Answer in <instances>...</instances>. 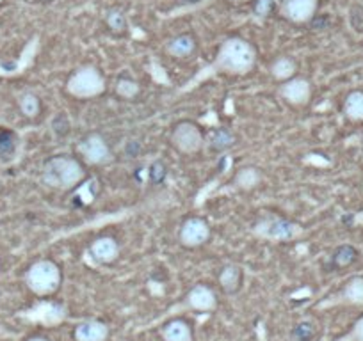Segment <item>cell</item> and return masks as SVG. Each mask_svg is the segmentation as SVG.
Wrapping results in <instances>:
<instances>
[{
  "instance_id": "cell-28",
  "label": "cell",
  "mask_w": 363,
  "mask_h": 341,
  "mask_svg": "<svg viewBox=\"0 0 363 341\" xmlns=\"http://www.w3.org/2000/svg\"><path fill=\"white\" fill-rule=\"evenodd\" d=\"M276 2L275 0H253L251 4V13L257 18H267L275 13Z\"/></svg>"
},
{
  "instance_id": "cell-6",
  "label": "cell",
  "mask_w": 363,
  "mask_h": 341,
  "mask_svg": "<svg viewBox=\"0 0 363 341\" xmlns=\"http://www.w3.org/2000/svg\"><path fill=\"white\" fill-rule=\"evenodd\" d=\"M169 144L180 155H195L205 146V134L195 121H178L169 132Z\"/></svg>"
},
{
  "instance_id": "cell-16",
  "label": "cell",
  "mask_w": 363,
  "mask_h": 341,
  "mask_svg": "<svg viewBox=\"0 0 363 341\" xmlns=\"http://www.w3.org/2000/svg\"><path fill=\"white\" fill-rule=\"evenodd\" d=\"M109 325L100 320H86L75 327V341H107Z\"/></svg>"
},
{
  "instance_id": "cell-35",
  "label": "cell",
  "mask_w": 363,
  "mask_h": 341,
  "mask_svg": "<svg viewBox=\"0 0 363 341\" xmlns=\"http://www.w3.org/2000/svg\"><path fill=\"white\" fill-rule=\"evenodd\" d=\"M362 147H363V141H362Z\"/></svg>"
},
{
  "instance_id": "cell-32",
  "label": "cell",
  "mask_w": 363,
  "mask_h": 341,
  "mask_svg": "<svg viewBox=\"0 0 363 341\" xmlns=\"http://www.w3.org/2000/svg\"><path fill=\"white\" fill-rule=\"evenodd\" d=\"M125 152H127V155L130 156V158H134V156H137L141 153V144L135 143V141H130V143L127 144V147H125Z\"/></svg>"
},
{
  "instance_id": "cell-27",
  "label": "cell",
  "mask_w": 363,
  "mask_h": 341,
  "mask_svg": "<svg viewBox=\"0 0 363 341\" xmlns=\"http://www.w3.org/2000/svg\"><path fill=\"white\" fill-rule=\"evenodd\" d=\"M315 338V325L310 320H303L292 329V341H312Z\"/></svg>"
},
{
  "instance_id": "cell-9",
  "label": "cell",
  "mask_w": 363,
  "mask_h": 341,
  "mask_svg": "<svg viewBox=\"0 0 363 341\" xmlns=\"http://www.w3.org/2000/svg\"><path fill=\"white\" fill-rule=\"evenodd\" d=\"M319 0H279V14L291 23H308L315 18Z\"/></svg>"
},
{
  "instance_id": "cell-23",
  "label": "cell",
  "mask_w": 363,
  "mask_h": 341,
  "mask_svg": "<svg viewBox=\"0 0 363 341\" xmlns=\"http://www.w3.org/2000/svg\"><path fill=\"white\" fill-rule=\"evenodd\" d=\"M106 25L115 36H123L128 29L127 17L119 8H110L106 13Z\"/></svg>"
},
{
  "instance_id": "cell-29",
  "label": "cell",
  "mask_w": 363,
  "mask_h": 341,
  "mask_svg": "<svg viewBox=\"0 0 363 341\" xmlns=\"http://www.w3.org/2000/svg\"><path fill=\"white\" fill-rule=\"evenodd\" d=\"M148 174L152 183L161 185V183H164L166 178H168V167H166V164L162 161H155L152 165H150Z\"/></svg>"
},
{
  "instance_id": "cell-21",
  "label": "cell",
  "mask_w": 363,
  "mask_h": 341,
  "mask_svg": "<svg viewBox=\"0 0 363 341\" xmlns=\"http://www.w3.org/2000/svg\"><path fill=\"white\" fill-rule=\"evenodd\" d=\"M296 72H297V64L296 61L291 59V57H278V59L273 61V64H271V75H273V79L278 82H287L291 81V79H294L296 76Z\"/></svg>"
},
{
  "instance_id": "cell-31",
  "label": "cell",
  "mask_w": 363,
  "mask_h": 341,
  "mask_svg": "<svg viewBox=\"0 0 363 341\" xmlns=\"http://www.w3.org/2000/svg\"><path fill=\"white\" fill-rule=\"evenodd\" d=\"M337 341H363V316L355 322V325L351 327L349 334H346V336Z\"/></svg>"
},
{
  "instance_id": "cell-15",
  "label": "cell",
  "mask_w": 363,
  "mask_h": 341,
  "mask_svg": "<svg viewBox=\"0 0 363 341\" xmlns=\"http://www.w3.org/2000/svg\"><path fill=\"white\" fill-rule=\"evenodd\" d=\"M217 281H219L221 290L226 295L239 293L242 288V282H244V270H242V267L235 265V263L224 265L221 269Z\"/></svg>"
},
{
  "instance_id": "cell-22",
  "label": "cell",
  "mask_w": 363,
  "mask_h": 341,
  "mask_svg": "<svg viewBox=\"0 0 363 341\" xmlns=\"http://www.w3.org/2000/svg\"><path fill=\"white\" fill-rule=\"evenodd\" d=\"M340 299L347 304H355V306L363 304V278L360 276L351 278L340 291Z\"/></svg>"
},
{
  "instance_id": "cell-25",
  "label": "cell",
  "mask_w": 363,
  "mask_h": 341,
  "mask_svg": "<svg viewBox=\"0 0 363 341\" xmlns=\"http://www.w3.org/2000/svg\"><path fill=\"white\" fill-rule=\"evenodd\" d=\"M139 91V82H135L130 76H121V79H118V82H116V93H118V96L125 98V100H134V98H137Z\"/></svg>"
},
{
  "instance_id": "cell-19",
  "label": "cell",
  "mask_w": 363,
  "mask_h": 341,
  "mask_svg": "<svg viewBox=\"0 0 363 341\" xmlns=\"http://www.w3.org/2000/svg\"><path fill=\"white\" fill-rule=\"evenodd\" d=\"M262 171L258 167H253V165H246V167L239 169L237 174L233 176V185L237 187L239 190H253L257 189L260 183H262Z\"/></svg>"
},
{
  "instance_id": "cell-17",
  "label": "cell",
  "mask_w": 363,
  "mask_h": 341,
  "mask_svg": "<svg viewBox=\"0 0 363 341\" xmlns=\"http://www.w3.org/2000/svg\"><path fill=\"white\" fill-rule=\"evenodd\" d=\"M162 340L164 341H195L193 327L182 318H173L162 327Z\"/></svg>"
},
{
  "instance_id": "cell-14",
  "label": "cell",
  "mask_w": 363,
  "mask_h": 341,
  "mask_svg": "<svg viewBox=\"0 0 363 341\" xmlns=\"http://www.w3.org/2000/svg\"><path fill=\"white\" fill-rule=\"evenodd\" d=\"M237 144L235 132L230 127H217L205 135V146L212 153H226Z\"/></svg>"
},
{
  "instance_id": "cell-4",
  "label": "cell",
  "mask_w": 363,
  "mask_h": 341,
  "mask_svg": "<svg viewBox=\"0 0 363 341\" xmlns=\"http://www.w3.org/2000/svg\"><path fill=\"white\" fill-rule=\"evenodd\" d=\"M106 91V79L97 66L77 68L66 81V93L77 100H91Z\"/></svg>"
},
{
  "instance_id": "cell-5",
  "label": "cell",
  "mask_w": 363,
  "mask_h": 341,
  "mask_svg": "<svg viewBox=\"0 0 363 341\" xmlns=\"http://www.w3.org/2000/svg\"><path fill=\"white\" fill-rule=\"evenodd\" d=\"M253 233L258 238L273 242H291L296 240L303 233V227L294 220H288L279 215H264L253 226Z\"/></svg>"
},
{
  "instance_id": "cell-3",
  "label": "cell",
  "mask_w": 363,
  "mask_h": 341,
  "mask_svg": "<svg viewBox=\"0 0 363 341\" xmlns=\"http://www.w3.org/2000/svg\"><path fill=\"white\" fill-rule=\"evenodd\" d=\"M63 272L59 265L52 260H38L26 272V285L34 295L48 297L61 288Z\"/></svg>"
},
{
  "instance_id": "cell-18",
  "label": "cell",
  "mask_w": 363,
  "mask_h": 341,
  "mask_svg": "<svg viewBox=\"0 0 363 341\" xmlns=\"http://www.w3.org/2000/svg\"><path fill=\"white\" fill-rule=\"evenodd\" d=\"M358 260H360L358 249L351 244H342L338 245V247H335V251L331 253L330 265L331 269L335 270H344L355 265Z\"/></svg>"
},
{
  "instance_id": "cell-13",
  "label": "cell",
  "mask_w": 363,
  "mask_h": 341,
  "mask_svg": "<svg viewBox=\"0 0 363 341\" xmlns=\"http://www.w3.org/2000/svg\"><path fill=\"white\" fill-rule=\"evenodd\" d=\"M196 50H198V39L190 32L177 34L166 43V52L173 59H189Z\"/></svg>"
},
{
  "instance_id": "cell-7",
  "label": "cell",
  "mask_w": 363,
  "mask_h": 341,
  "mask_svg": "<svg viewBox=\"0 0 363 341\" xmlns=\"http://www.w3.org/2000/svg\"><path fill=\"white\" fill-rule=\"evenodd\" d=\"M210 224L203 217H189L182 223L180 229H178V242L186 249L202 247L210 240Z\"/></svg>"
},
{
  "instance_id": "cell-12",
  "label": "cell",
  "mask_w": 363,
  "mask_h": 341,
  "mask_svg": "<svg viewBox=\"0 0 363 341\" xmlns=\"http://www.w3.org/2000/svg\"><path fill=\"white\" fill-rule=\"evenodd\" d=\"M89 254L100 265H110L119 256V244L112 236H98L89 245Z\"/></svg>"
},
{
  "instance_id": "cell-8",
  "label": "cell",
  "mask_w": 363,
  "mask_h": 341,
  "mask_svg": "<svg viewBox=\"0 0 363 341\" xmlns=\"http://www.w3.org/2000/svg\"><path fill=\"white\" fill-rule=\"evenodd\" d=\"M77 152L89 165H104L112 158L109 144L100 134H88L82 137L77 144Z\"/></svg>"
},
{
  "instance_id": "cell-1",
  "label": "cell",
  "mask_w": 363,
  "mask_h": 341,
  "mask_svg": "<svg viewBox=\"0 0 363 341\" xmlns=\"http://www.w3.org/2000/svg\"><path fill=\"white\" fill-rule=\"evenodd\" d=\"M257 66V50L249 41L242 38L224 39L212 63V72L224 75L244 76L251 73Z\"/></svg>"
},
{
  "instance_id": "cell-30",
  "label": "cell",
  "mask_w": 363,
  "mask_h": 341,
  "mask_svg": "<svg viewBox=\"0 0 363 341\" xmlns=\"http://www.w3.org/2000/svg\"><path fill=\"white\" fill-rule=\"evenodd\" d=\"M52 128H54V132L59 135V137H64V135L70 134V121H68V118L63 112L52 121Z\"/></svg>"
},
{
  "instance_id": "cell-26",
  "label": "cell",
  "mask_w": 363,
  "mask_h": 341,
  "mask_svg": "<svg viewBox=\"0 0 363 341\" xmlns=\"http://www.w3.org/2000/svg\"><path fill=\"white\" fill-rule=\"evenodd\" d=\"M17 152V135L11 130L0 128V158H11Z\"/></svg>"
},
{
  "instance_id": "cell-33",
  "label": "cell",
  "mask_w": 363,
  "mask_h": 341,
  "mask_svg": "<svg viewBox=\"0 0 363 341\" xmlns=\"http://www.w3.org/2000/svg\"><path fill=\"white\" fill-rule=\"evenodd\" d=\"M29 341H48L47 338H41V336H36V338H30Z\"/></svg>"
},
{
  "instance_id": "cell-11",
  "label": "cell",
  "mask_w": 363,
  "mask_h": 341,
  "mask_svg": "<svg viewBox=\"0 0 363 341\" xmlns=\"http://www.w3.org/2000/svg\"><path fill=\"white\" fill-rule=\"evenodd\" d=\"M186 308L199 313H212L217 309V295L207 285H196L186 295Z\"/></svg>"
},
{
  "instance_id": "cell-20",
  "label": "cell",
  "mask_w": 363,
  "mask_h": 341,
  "mask_svg": "<svg viewBox=\"0 0 363 341\" xmlns=\"http://www.w3.org/2000/svg\"><path fill=\"white\" fill-rule=\"evenodd\" d=\"M342 112L349 121L362 123L363 121V91L356 89L351 91L344 100Z\"/></svg>"
},
{
  "instance_id": "cell-2",
  "label": "cell",
  "mask_w": 363,
  "mask_h": 341,
  "mask_svg": "<svg viewBox=\"0 0 363 341\" xmlns=\"http://www.w3.org/2000/svg\"><path fill=\"white\" fill-rule=\"evenodd\" d=\"M84 180L81 161L70 155H55L41 169V181L55 190H70Z\"/></svg>"
},
{
  "instance_id": "cell-10",
  "label": "cell",
  "mask_w": 363,
  "mask_h": 341,
  "mask_svg": "<svg viewBox=\"0 0 363 341\" xmlns=\"http://www.w3.org/2000/svg\"><path fill=\"white\" fill-rule=\"evenodd\" d=\"M279 96L283 101H287L288 105H306L312 98V84L304 76H294L279 85Z\"/></svg>"
},
{
  "instance_id": "cell-34",
  "label": "cell",
  "mask_w": 363,
  "mask_h": 341,
  "mask_svg": "<svg viewBox=\"0 0 363 341\" xmlns=\"http://www.w3.org/2000/svg\"><path fill=\"white\" fill-rule=\"evenodd\" d=\"M232 2H248V0H232Z\"/></svg>"
},
{
  "instance_id": "cell-24",
  "label": "cell",
  "mask_w": 363,
  "mask_h": 341,
  "mask_svg": "<svg viewBox=\"0 0 363 341\" xmlns=\"http://www.w3.org/2000/svg\"><path fill=\"white\" fill-rule=\"evenodd\" d=\"M18 105H20L21 114L29 119L36 118L39 114V110H41V101H39V98L34 93L21 94L20 100H18Z\"/></svg>"
}]
</instances>
